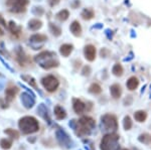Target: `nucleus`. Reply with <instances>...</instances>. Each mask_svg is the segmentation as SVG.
I'll return each mask as SVG.
<instances>
[{
  "label": "nucleus",
  "mask_w": 151,
  "mask_h": 150,
  "mask_svg": "<svg viewBox=\"0 0 151 150\" xmlns=\"http://www.w3.org/2000/svg\"><path fill=\"white\" fill-rule=\"evenodd\" d=\"M35 62L45 70L57 67L60 65L57 55L53 52H42L35 57Z\"/></svg>",
  "instance_id": "1"
},
{
  "label": "nucleus",
  "mask_w": 151,
  "mask_h": 150,
  "mask_svg": "<svg viewBox=\"0 0 151 150\" xmlns=\"http://www.w3.org/2000/svg\"><path fill=\"white\" fill-rule=\"evenodd\" d=\"M18 126L23 134H31V133L38 131V129H40L37 120L33 117H30V116L21 118L19 120Z\"/></svg>",
  "instance_id": "2"
},
{
  "label": "nucleus",
  "mask_w": 151,
  "mask_h": 150,
  "mask_svg": "<svg viewBox=\"0 0 151 150\" xmlns=\"http://www.w3.org/2000/svg\"><path fill=\"white\" fill-rule=\"evenodd\" d=\"M96 125L95 120L91 117H82L81 119L78 122V127L79 128V131H78V135L80 136H85V135H89L91 133V130L93 129Z\"/></svg>",
  "instance_id": "3"
},
{
  "label": "nucleus",
  "mask_w": 151,
  "mask_h": 150,
  "mask_svg": "<svg viewBox=\"0 0 151 150\" xmlns=\"http://www.w3.org/2000/svg\"><path fill=\"white\" fill-rule=\"evenodd\" d=\"M119 136L117 134H107L101 141V150H115L117 148Z\"/></svg>",
  "instance_id": "4"
},
{
  "label": "nucleus",
  "mask_w": 151,
  "mask_h": 150,
  "mask_svg": "<svg viewBox=\"0 0 151 150\" xmlns=\"http://www.w3.org/2000/svg\"><path fill=\"white\" fill-rule=\"evenodd\" d=\"M28 4V0H7L6 5L9 11L12 13H21L24 12Z\"/></svg>",
  "instance_id": "5"
},
{
  "label": "nucleus",
  "mask_w": 151,
  "mask_h": 150,
  "mask_svg": "<svg viewBox=\"0 0 151 150\" xmlns=\"http://www.w3.org/2000/svg\"><path fill=\"white\" fill-rule=\"evenodd\" d=\"M41 84H42L43 88L47 92H50V93L57 91V89L60 86V82L58 81V79L55 76H52V75L45 77L41 80Z\"/></svg>",
  "instance_id": "6"
},
{
  "label": "nucleus",
  "mask_w": 151,
  "mask_h": 150,
  "mask_svg": "<svg viewBox=\"0 0 151 150\" xmlns=\"http://www.w3.org/2000/svg\"><path fill=\"white\" fill-rule=\"evenodd\" d=\"M55 136H57L58 142L62 145L65 148H70L73 147V141L70 138L69 135L65 133L63 129H58L57 133H55Z\"/></svg>",
  "instance_id": "7"
},
{
  "label": "nucleus",
  "mask_w": 151,
  "mask_h": 150,
  "mask_svg": "<svg viewBox=\"0 0 151 150\" xmlns=\"http://www.w3.org/2000/svg\"><path fill=\"white\" fill-rule=\"evenodd\" d=\"M102 125L104 126L105 130H113L115 131L118 128V123H117V119L114 115L107 114L102 117Z\"/></svg>",
  "instance_id": "8"
},
{
  "label": "nucleus",
  "mask_w": 151,
  "mask_h": 150,
  "mask_svg": "<svg viewBox=\"0 0 151 150\" xmlns=\"http://www.w3.org/2000/svg\"><path fill=\"white\" fill-rule=\"evenodd\" d=\"M47 40V36L45 34H33L29 38V44L33 50H40L43 43Z\"/></svg>",
  "instance_id": "9"
},
{
  "label": "nucleus",
  "mask_w": 151,
  "mask_h": 150,
  "mask_svg": "<svg viewBox=\"0 0 151 150\" xmlns=\"http://www.w3.org/2000/svg\"><path fill=\"white\" fill-rule=\"evenodd\" d=\"M21 103L26 109H30L35 104V94L32 92L30 93H22L21 94Z\"/></svg>",
  "instance_id": "10"
},
{
  "label": "nucleus",
  "mask_w": 151,
  "mask_h": 150,
  "mask_svg": "<svg viewBox=\"0 0 151 150\" xmlns=\"http://www.w3.org/2000/svg\"><path fill=\"white\" fill-rule=\"evenodd\" d=\"M96 54H97L96 47H95L93 44H88L85 47L84 55L87 60H89V62H93V60H95V59H96Z\"/></svg>",
  "instance_id": "11"
},
{
  "label": "nucleus",
  "mask_w": 151,
  "mask_h": 150,
  "mask_svg": "<svg viewBox=\"0 0 151 150\" xmlns=\"http://www.w3.org/2000/svg\"><path fill=\"white\" fill-rule=\"evenodd\" d=\"M37 112H38V115H40L42 119H45L47 122L50 123V114H48V110H47V108L45 107V105L40 104V105L38 106V108H37Z\"/></svg>",
  "instance_id": "12"
},
{
  "label": "nucleus",
  "mask_w": 151,
  "mask_h": 150,
  "mask_svg": "<svg viewBox=\"0 0 151 150\" xmlns=\"http://www.w3.org/2000/svg\"><path fill=\"white\" fill-rule=\"evenodd\" d=\"M70 30L75 36H81L82 26H81V24H80L79 21H77V20L73 21L72 24H70Z\"/></svg>",
  "instance_id": "13"
},
{
  "label": "nucleus",
  "mask_w": 151,
  "mask_h": 150,
  "mask_svg": "<svg viewBox=\"0 0 151 150\" xmlns=\"http://www.w3.org/2000/svg\"><path fill=\"white\" fill-rule=\"evenodd\" d=\"M73 50H74V47L73 44H70V43H65V44L60 45V52L63 57H67L73 52Z\"/></svg>",
  "instance_id": "14"
},
{
  "label": "nucleus",
  "mask_w": 151,
  "mask_h": 150,
  "mask_svg": "<svg viewBox=\"0 0 151 150\" xmlns=\"http://www.w3.org/2000/svg\"><path fill=\"white\" fill-rule=\"evenodd\" d=\"M110 92L111 95L114 99H118L120 98L121 95H122V89H121V86L118 84H114L110 87Z\"/></svg>",
  "instance_id": "15"
},
{
  "label": "nucleus",
  "mask_w": 151,
  "mask_h": 150,
  "mask_svg": "<svg viewBox=\"0 0 151 150\" xmlns=\"http://www.w3.org/2000/svg\"><path fill=\"white\" fill-rule=\"evenodd\" d=\"M73 107H74V110L77 114H81V113L85 111V109H86V105L81 100H79V99H74V105H73Z\"/></svg>",
  "instance_id": "16"
},
{
  "label": "nucleus",
  "mask_w": 151,
  "mask_h": 150,
  "mask_svg": "<svg viewBox=\"0 0 151 150\" xmlns=\"http://www.w3.org/2000/svg\"><path fill=\"white\" fill-rule=\"evenodd\" d=\"M17 92H18V89L15 88V87H9V88H7L6 92H5L6 101H8V102H11V101L14 99L15 95L17 94Z\"/></svg>",
  "instance_id": "17"
},
{
  "label": "nucleus",
  "mask_w": 151,
  "mask_h": 150,
  "mask_svg": "<svg viewBox=\"0 0 151 150\" xmlns=\"http://www.w3.org/2000/svg\"><path fill=\"white\" fill-rule=\"evenodd\" d=\"M41 26H42V22L40 19H31L28 21V28L32 31H36L40 29Z\"/></svg>",
  "instance_id": "18"
},
{
  "label": "nucleus",
  "mask_w": 151,
  "mask_h": 150,
  "mask_svg": "<svg viewBox=\"0 0 151 150\" xmlns=\"http://www.w3.org/2000/svg\"><path fill=\"white\" fill-rule=\"evenodd\" d=\"M8 28H9V30H10V32L12 33V34H14V35H16V36H18L19 34H20V32H21V26L20 25H18L17 23H15L14 21H10L8 24Z\"/></svg>",
  "instance_id": "19"
},
{
  "label": "nucleus",
  "mask_w": 151,
  "mask_h": 150,
  "mask_svg": "<svg viewBox=\"0 0 151 150\" xmlns=\"http://www.w3.org/2000/svg\"><path fill=\"white\" fill-rule=\"evenodd\" d=\"M127 88L129 89L130 91H134L135 89L138 88L139 86V80H138L136 77H131L130 79L127 81Z\"/></svg>",
  "instance_id": "20"
},
{
  "label": "nucleus",
  "mask_w": 151,
  "mask_h": 150,
  "mask_svg": "<svg viewBox=\"0 0 151 150\" xmlns=\"http://www.w3.org/2000/svg\"><path fill=\"white\" fill-rule=\"evenodd\" d=\"M55 117H57L58 120H63V119H65V118L67 113H65V109L63 107H60V106H55Z\"/></svg>",
  "instance_id": "21"
},
{
  "label": "nucleus",
  "mask_w": 151,
  "mask_h": 150,
  "mask_svg": "<svg viewBox=\"0 0 151 150\" xmlns=\"http://www.w3.org/2000/svg\"><path fill=\"white\" fill-rule=\"evenodd\" d=\"M81 16H82L83 19H85V20H91V19L95 16V12H94L93 9L86 8L82 11Z\"/></svg>",
  "instance_id": "22"
},
{
  "label": "nucleus",
  "mask_w": 151,
  "mask_h": 150,
  "mask_svg": "<svg viewBox=\"0 0 151 150\" xmlns=\"http://www.w3.org/2000/svg\"><path fill=\"white\" fill-rule=\"evenodd\" d=\"M70 16V12L67 10V9H63V10H60V12H58L57 15H55V17L57 19H58L60 21H65L68 18H69Z\"/></svg>",
  "instance_id": "23"
},
{
  "label": "nucleus",
  "mask_w": 151,
  "mask_h": 150,
  "mask_svg": "<svg viewBox=\"0 0 151 150\" xmlns=\"http://www.w3.org/2000/svg\"><path fill=\"white\" fill-rule=\"evenodd\" d=\"M134 118L138 122H144L146 118H147V114H146V112H144V111H137L134 114Z\"/></svg>",
  "instance_id": "24"
},
{
  "label": "nucleus",
  "mask_w": 151,
  "mask_h": 150,
  "mask_svg": "<svg viewBox=\"0 0 151 150\" xmlns=\"http://www.w3.org/2000/svg\"><path fill=\"white\" fill-rule=\"evenodd\" d=\"M16 52H17V60H18V62L20 64V66H24V64H25L26 57H25V55H24L23 50H21L20 47H17Z\"/></svg>",
  "instance_id": "25"
},
{
  "label": "nucleus",
  "mask_w": 151,
  "mask_h": 150,
  "mask_svg": "<svg viewBox=\"0 0 151 150\" xmlns=\"http://www.w3.org/2000/svg\"><path fill=\"white\" fill-rule=\"evenodd\" d=\"M50 30L55 36H60L62 34V29H60V27L55 23H52V22L50 23Z\"/></svg>",
  "instance_id": "26"
},
{
  "label": "nucleus",
  "mask_w": 151,
  "mask_h": 150,
  "mask_svg": "<svg viewBox=\"0 0 151 150\" xmlns=\"http://www.w3.org/2000/svg\"><path fill=\"white\" fill-rule=\"evenodd\" d=\"M123 72H124L123 67L121 66L120 64H116L115 66L113 67V69H112V72H113L116 77H121L123 75Z\"/></svg>",
  "instance_id": "27"
},
{
  "label": "nucleus",
  "mask_w": 151,
  "mask_h": 150,
  "mask_svg": "<svg viewBox=\"0 0 151 150\" xmlns=\"http://www.w3.org/2000/svg\"><path fill=\"white\" fill-rule=\"evenodd\" d=\"M21 79L24 80L25 82H27V83L30 85L31 87H33L35 90L38 91V88H37V86H36V83H35V80L33 79L32 77H30V76H21Z\"/></svg>",
  "instance_id": "28"
},
{
  "label": "nucleus",
  "mask_w": 151,
  "mask_h": 150,
  "mask_svg": "<svg viewBox=\"0 0 151 150\" xmlns=\"http://www.w3.org/2000/svg\"><path fill=\"white\" fill-rule=\"evenodd\" d=\"M89 91H90V93L94 94V95H97V94L101 93L102 89H101V87H100V85H98V84H92L91 86H90V88H89Z\"/></svg>",
  "instance_id": "29"
},
{
  "label": "nucleus",
  "mask_w": 151,
  "mask_h": 150,
  "mask_svg": "<svg viewBox=\"0 0 151 150\" xmlns=\"http://www.w3.org/2000/svg\"><path fill=\"white\" fill-rule=\"evenodd\" d=\"M124 129L125 130H130L131 127H132V121H131L130 117L129 116H126L125 118H124Z\"/></svg>",
  "instance_id": "30"
},
{
  "label": "nucleus",
  "mask_w": 151,
  "mask_h": 150,
  "mask_svg": "<svg viewBox=\"0 0 151 150\" xmlns=\"http://www.w3.org/2000/svg\"><path fill=\"white\" fill-rule=\"evenodd\" d=\"M0 145L3 149H9L11 147V141L8 139H2L0 141Z\"/></svg>",
  "instance_id": "31"
},
{
  "label": "nucleus",
  "mask_w": 151,
  "mask_h": 150,
  "mask_svg": "<svg viewBox=\"0 0 151 150\" xmlns=\"http://www.w3.org/2000/svg\"><path fill=\"white\" fill-rule=\"evenodd\" d=\"M6 133V134H8L9 136L12 137V138H14V139H17L18 138V132L17 131H15V130H13V129H7L4 131Z\"/></svg>",
  "instance_id": "32"
},
{
  "label": "nucleus",
  "mask_w": 151,
  "mask_h": 150,
  "mask_svg": "<svg viewBox=\"0 0 151 150\" xmlns=\"http://www.w3.org/2000/svg\"><path fill=\"white\" fill-rule=\"evenodd\" d=\"M32 13L36 16H41L43 13H45V10H43L42 7H33Z\"/></svg>",
  "instance_id": "33"
},
{
  "label": "nucleus",
  "mask_w": 151,
  "mask_h": 150,
  "mask_svg": "<svg viewBox=\"0 0 151 150\" xmlns=\"http://www.w3.org/2000/svg\"><path fill=\"white\" fill-rule=\"evenodd\" d=\"M6 29V23L4 21V19L0 16V35H3Z\"/></svg>",
  "instance_id": "34"
},
{
  "label": "nucleus",
  "mask_w": 151,
  "mask_h": 150,
  "mask_svg": "<svg viewBox=\"0 0 151 150\" xmlns=\"http://www.w3.org/2000/svg\"><path fill=\"white\" fill-rule=\"evenodd\" d=\"M80 5H81V2H80V0H73V2L70 3V6H72L74 9H77Z\"/></svg>",
  "instance_id": "35"
},
{
  "label": "nucleus",
  "mask_w": 151,
  "mask_h": 150,
  "mask_svg": "<svg viewBox=\"0 0 151 150\" xmlns=\"http://www.w3.org/2000/svg\"><path fill=\"white\" fill-rule=\"evenodd\" d=\"M90 72H91V67L89 66L84 67V69H83V75H84V76H89Z\"/></svg>",
  "instance_id": "36"
},
{
  "label": "nucleus",
  "mask_w": 151,
  "mask_h": 150,
  "mask_svg": "<svg viewBox=\"0 0 151 150\" xmlns=\"http://www.w3.org/2000/svg\"><path fill=\"white\" fill-rule=\"evenodd\" d=\"M69 125H70V127L72 128V129L76 130V129H77V127H78V122L76 120H72V121H70Z\"/></svg>",
  "instance_id": "37"
},
{
  "label": "nucleus",
  "mask_w": 151,
  "mask_h": 150,
  "mask_svg": "<svg viewBox=\"0 0 151 150\" xmlns=\"http://www.w3.org/2000/svg\"><path fill=\"white\" fill-rule=\"evenodd\" d=\"M60 0H50V5L52 7H53V6L58 5V4L60 3Z\"/></svg>",
  "instance_id": "38"
},
{
  "label": "nucleus",
  "mask_w": 151,
  "mask_h": 150,
  "mask_svg": "<svg viewBox=\"0 0 151 150\" xmlns=\"http://www.w3.org/2000/svg\"><path fill=\"white\" fill-rule=\"evenodd\" d=\"M0 60H1V62H3V64H4V66H5V67H7V69H8V70H9V71L13 72V70H12V69H11V67H9V66H8V65H7V64H6V62H4V60H3V59H2V57H0Z\"/></svg>",
  "instance_id": "39"
},
{
  "label": "nucleus",
  "mask_w": 151,
  "mask_h": 150,
  "mask_svg": "<svg viewBox=\"0 0 151 150\" xmlns=\"http://www.w3.org/2000/svg\"><path fill=\"white\" fill-rule=\"evenodd\" d=\"M3 87H4V83L2 81H0V91H1L2 89H3Z\"/></svg>",
  "instance_id": "40"
},
{
  "label": "nucleus",
  "mask_w": 151,
  "mask_h": 150,
  "mask_svg": "<svg viewBox=\"0 0 151 150\" xmlns=\"http://www.w3.org/2000/svg\"><path fill=\"white\" fill-rule=\"evenodd\" d=\"M123 150H127V149H123Z\"/></svg>",
  "instance_id": "41"
}]
</instances>
